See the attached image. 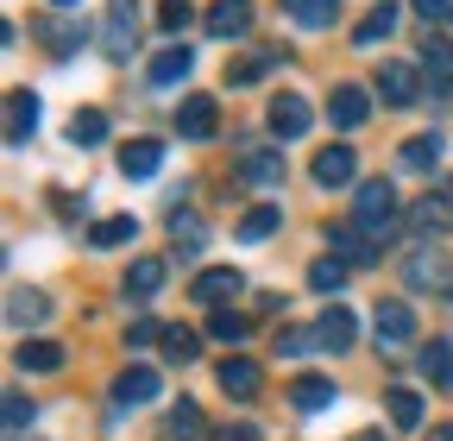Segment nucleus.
Instances as JSON below:
<instances>
[{
	"label": "nucleus",
	"instance_id": "1",
	"mask_svg": "<svg viewBox=\"0 0 453 441\" xmlns=\"http://www.w3.org/2000/svg\"><path fill=\"white\" fill-rule=\"evenodd\" d=\"M396 190L384 183V177H365L359 190H353V228L359 234H372V240H390L396 234Z\"/></svg>",
	"mask_w": 453,
	"mask_h": 441
},
{
	"label": "nucleus",
	"instance_id": "2",
	"mask_svg": "<svg viewBox=\"0 0 453 441\" xmlns=\"http://www.w3.org/2000/svg\"><path fill=\"white\" fill-rule=\"evenodd\" d=\"M133 50H139V0H107L101 58H107V64H133Z\"/></svg>",
	"mask_w": 453,
	"mask_h": 441
},
{
	"label": "nucleus",
	"instance_id": "3",
	"mask_svg": "<svg viewBox=\"0 0 453 441\" xmlns=\"http://www.w3.org/2000/svg\"><path fill=\"white\" fill-rule=\"evenodd\" d=\"M403 284L410 290H434V297H453V259L434 252V246H416L403 259Z\"/></svg>",
	"mask_w": 453,
	"mask_h": 441
},
{
	"label": "nucleus",
	"instance_id": "4",
	"mask_svg": "<svg viewBox=\"0 0 453 441\" xmlns=\"http://www.w3.org/2000/svg\"><path fill=\"white\" fill-rule=\"evenodd\" d=\"M309 171H315L321 190H359V158H353V145H321Z\"/></svg>",
	"mask_w": 453,
	"mask_h": 441
},
{
	"label": "nucleus",
	"instance_id": "5",
	"mask_svg": "<svg viewBox=\"0 0 453 441\" xmlns=\"http://www.w3.org/2000/svg\"><path fill=\"white\" fill-rule=\"evenodd\" d=\"M265 127H271L277 139H303V133L315 127V107H309L303 95H271V107H265Z\"/></svg>",
	"mask_w": 453,
	"mask_h": 441
},
{
	"label": "nucleus",
	"instance_id": "6",
	"mask_svg": "<svg viewBox=\"0 0 453 441\" xmlns=\"http://www.w3.org/2000/svg\"><path fill=\"white\" fill-rule=\"evenodd\" d=\"M214 378H220V391L234 398V404H252V398H258V384H265V372H258L246 353H226V360L214 366Z\"/></svg>",
	"mask_w": 453,
	"mask_h": 441
},
{
	"label": "nucleus",
	"instance_id": "7",
	"mask_svg": "<svg viewBox=\"0 0 453 441\" xmlns=\"http://www.w3.org/2000/svg\"><path fill=\"white\" fill-rule=\"evenodd\" d=\"M327 120H334L340 133H359V127L372 120V95H365L359 82H340L334 101H327Z\"/></svg>",
	"mask_w": 453,
	"mask_h": 441
},
{
	"label": "nucleus",
	"instance_id": "8",
	"mask_svg": "<svg viewBox=\"0 0 453 441\" xmlns=\"http://www.w3.org/2000/svg\"><path fill=\"white\" fill-rule=\"evenodd\" d=\"M315 341H321V353H347V347L359 341V315H353L347 303L321 309V321H315Z\"/></svg>",
	"mask_w": 453,
	"mask_h": 441
},
{
	"label": "nucleus",
	"instance_id": "9",
	"mask_svg": "<svg viewBox=\"0 0 453 441\" xmlns=\"http://www.w3.org/2000/svg\"><path fill=\"white\" fill-rule=\"evenodd\" d=\"M372 335H378V353L416 341V315H410V303H378V309H372Z\"/></svg>",
	"mask_w": 453,
	"mask_h": 441
},
{
	"label": "nucleus",
	"instance_id": "10",
	"mask_svg": "<svg viewBox=\"0 0 453 441\" xmlns=\"http://www.w3.org/2000/svg\"><path fill=\"white\" fill-rule=\"evenodd\" d=\"M378 95H384L390 107L422 101V70H416V64H378Z\"/></svg>",
	"mask_w": 453,
	"mask_h": 441
},
{
	"label": "nucleus",
	"instance_id": "11",
	"mask_svg": "<svg viewBox=\"0 0 453 441\" xmlns=\"http://www.w3.org/2000/svg\"><path fill=\"white\" fill-rule=\"evenodd\" d=\"M327 246H334V259L347 265V271H359V265H378V240H372V234H359L353 220H347V228H334V234H327Z\"/></svg>",
	"mask_w": 453,
	"mask_h": 441
},
{
	"label": "nucleus",
	"instance_id": "12",
	"mask_svg": "<svg viewBox=\"0 0 453 441\" xmlns=\"http://www.w3.org/2000/svg\"><path fill=\"white\" fill-rule=\"evenodd\" d=\"M240 284H246V278H240L234 265H208V271H196L189 297H196V303H234V297H240Z\"/></svg>",
	"mask_w": 453,
	"mask_h": 441
},
{
	"label": "nucleus",
	"instance_id": "13",
	"mask_svg": "<svg viewBox=\"0 0 453 441\" xmlns=\"http://www.w3.org/2000/svg\"><path fill=\"white\" fill-rule=\"evenodd\" d=\"M38 38L50 44V58H76V50H82V19L76 13H50V19H38Z\"/></svg>",
	"mask_w": 453,
	"mask_h": 441
},
{
	"label": "nucleus",
	"instance_id": "14",
	"mask_svg": "<svg viewBox=\"0 0 453 441\" xmlns=\"http://www.w3.org/2000/svg\"><path fill=\"white\" fill-rule=\"evenodd\" d=\"M403 220H410V234L434 240V234H447V228H453V202H447V196H422V202H416Z\"/></svg>",
	"mask_w": 453,
	"mask_h": 441
},
{
	"label": "nucleus",
	"instance_id": "15",
	"mask_svg": "<svg viewBox=\"0 0 453 441\" xmlns=\"http://www.w3.org/2000/svg\"><path fill=\"white\" fill-rule=\"evenodd\" d=\"M157 164H164V145H157V139H127V145H120V171H127L133 183H151Z\"/></svg>",
	"mask_w": 453,
	"mask_h": 441
},
{
	"label": "nucleus",
	"instance_id": "16",
	"mask_svg": "<svg viewBox=\"0 0 453 441\" xmlns=\"http://www.w3.org/2000/svg\"><path fill=\"white\" fill-rule=\"evenodd\" d=\"M208 32L214 38H246L252 32V0H214V7H208Z\"/></svg>",
	"mask_w": 453,
	"mask_h": 441
},
{
	"label": "nucleus",
	"instance_id": "17",
	"mask_svg": "<svg viewBox=\"0 0 453 441\" xmlns=\"http://www.w3.org/2000/svg\"><path fill=\"white\" fill-rule=\"evenodd\" d=\"M7 321H13V328H44V321H50V297H44V290H26V284L7 290Z\"/></svg>",
	"mask_w": 453,
	"mask_h": 441
},
{
	"label": "nucleus",
	"instance_id": "18",
	"mask_svg": "<svg viewBox=\"0 0 453 441\" xmlns=\"http://www.w3.org/2000/svg\"><path fill=\"white\" fill-rule=\"evenodd\" d=\"M189 70H196V50H189V44H170V50H157V58H151V82H157V89L189 82Z\"/></svg>",
	"mask_w": 453,
	"mask_h": 441
},
{
	"label": "nucleus",
	"instance_id": "19",
	"mask_svg": "<svg viewBox=\"0 0 453 441\" xmlns=\"http://www.w3.org/2000/svg\"><path fill=\"white\" fill-rule=\"evenodd\" d=\"M32 133H38V95H32V89H13V95H7V139L26 145Z\"/></svg>",
	"mask_w": 453,
	"mask_h": 441
},
{
	"label": "nucleus",
	"instance_id": "20",
	"mask_svg": "<svg viewBox=\"0 0 453 441\" xmlns=\"http://www.w3.org/2000/svg\"><path fill=\"white\" fill-rule=\"evenodd\" d=\"M151 398H157V372L151 366H127L120 378H113V404H120V410L127 404H151Z\"/></svg>",
	"mask_w": 453,
	"mask_h": 441
},
{
	"label": "nucleus",
	"instance_id": "21",
	"mask_svg": "<svg viewBox=\"0 0 453 441\" xmlns=\"http://www.w3.org/2000/svg\"><path fill=\"white\" fill-rule=\"evenodd\" d=\"M170 120H177L183 139H214V101H208V95H189Z\"/></svg>",
	"mask_w": 453,
	"mask_h": 441
},
{
	"label": "nucleus",
	"instance_id": "22",
	"mask_svg": "<svg viewBox=\"0 0 453 441\" xmlns=\"http://www.w3.org/2000/svg\"><path fill=\"white\" fill-rule=\"evenodd\" d=\"M428 76H434V95H447V82H453V44L441 38V32H428L422 38V58H416Z\"/></svg>",
	"mask_w": 453,
	"mask_h": 441
},
{
	"label": "nucleus",
	"instance_id": "23",
	"mask_svg": "<svg viewBox=\"0 0 453 441\" xmlns=\"http://www.w3.org/2000/svg\"><path fill=\"white\" fill-rule=\"evenodd\" d=\"M283 13H290V26H303V32H321V26L340 19V0H283Z\"/></svg>",
	"mask_w": 453,
	"mask_h": 441
},
{
	"label": "nucleus",
	"instance_id": "24",
	"mask_svg": "<svg viewBox=\"0 0 453 441\" xmlns=\"http://www.w3.org/2000/svg\"><path fill=\"white\" fill-rule=\"evenodd\" d=\"M396 19H403V13H396L390 0H378V7H372V13L353 26V44H359V50H365V44H384V38L396 32Z\"/></svg>",
	"mask_w": 453,
	"mask_h": 441
},
{
	"label": "nucleus",
	"instance_id": "25",
	"mask_svg": "<svg viewBox=\"0 0 453 441\" xmlns=\"http://www.w3.org/2000/svg\"><path fill=\"white\" fill-rule=\"evenodd\" d=\"M396 164H403V171H434V164H441V133L403 139V145H396Z\"/></svg>",
	"mask_w": 453,
	"mask_h": 441
},
{
	"label": "nucleus",
	"instance_id": "26",
	"mask_svg": "<svg viewBox=\"0 0 453 441\" xmlns=\"http://www.w3.org/2000/svg\"><path fill=\"white\" fill-rule=\"evenodd\" d=\"M277 228H283V208H277V202H258V208H246V214H240V240H246V246L271 240Z\"/></svg>",
	"mask_w": 453,
	"mask_h": 441
},
{
	"label": "nucleus",
	"instance_id": "27",
	"mask_svg": "<svg viewBox=\"0 0 453 441\" xmlns=\"http://www.w3.org/2000/svg\"><path fill=\"white\" fill-rule=\"evenodd\" d=\"M240 177H246L252 190H277V183H283V158H277V151H246Z\"/></svg>",
	"mask_w": 453,
	"mask_h": 441
},
{
	"label": "nucleus",
	"instance_id": "28",
	"mask_svg": "<svg viewBox=\"0 0 453 441\" xmlns=\"http://www.w3.org/2000/svg\"><path fill=\"white\" fill-rule=\"evenodd\" d=\"M290 404H296V410H334V378H321V372L296 378V384H290Z\"/></svg>",
	"mask_w": 453,
	"mask_h": 441
},
{
	"label": "nucleus",
	"instance_id": "29",
	"mask_svg": "<svg viewBox=\"0 0 453 441\" xmlns=\"http://www.w3.org/2000/svg\"><path fill=\"white\" fill-rule=\"evenodd\" d=\"M164 435H170V441H202V404L177 398V404H170V416H164Z\"/></svg>",
	"mask_w": 453,
	"mask_h": 441
},
{
	"label": "nucleus",
	"instance_id": "30",
	"mask_svg": "<svg viewBox=\"0 0 453 441\" xmlns=\"http://www.w3.org/2000/svg\"><path fill=\"white\" fill-rule=\"evenodd\" d=\"M164 290V259H133L127 265V297H157Z\"/></svg>",
	"mask_w": 453,
	"mask_h": 441
},
{
	"label": "nucleus",
	"instance_id": "31",
	"mask_svg": "<svg viewBox=\"0 0 453 441\" xmlns=\"http://www.w3.org/2000/svg\"><path fill=\"white\" fill-rule=\"evenodd\" d=\"M13 366L19 372H57V366H64V347H57V341H26L13 353Z\"/></svg>",
	"mask_w": 453,
	"mask_h": 441
},
{
	"label": "nucleus",
	"instance_id": "32",
	"mask_svg": "<svg viewBox=\"0 0 453 441\" xmlns=\"http://www.w3.org/2000/svg\"><path fill=\"white\" fill-rule=\"evenodd\" d=\"M384 410H390L396 429H422V398L403 391V384H390V391H384Z\"/></svg>",
	"mask_w": 453,
	"mask_h": 441
},
{
	"label": "nucleus",
	"instance_id": "33",
	"mask_svg": "<svg viewBox=\"0 0 453 441\" xmlns=\"http://www.w3.org/2000/svg\"><path fill=\"white\" fill-rule=\"evenodd\" d=\"M422 378L441 384V391H453V347H447V341H428V347H422Z\"/></svg>",
	"mask_w": 453,
	"mask_h": 441
},
{
	"label": "nucleus",
	"instance_id": "34",
	"mask_svg": "<svg viewBox=\"0 0 453 441\" xmlns=\"http://www.w3.org/2000/svg\"><path fill=\"white\" fill-rule=\"evenodd\" d=\"M133 234H139L133 214H107V220H95V228H88V246H127Z\"/></svg>",
	"mask_w": 453,
	"mask_h": 441
},
{
	"label": "nucleus",
	"instance_id": "35",
	"mask_svg": "<svg viewBox=\"0 0 453 441\" xmlns=\"http://www.w3.org/2000/svg\"><path fill=\"white\" fill-rule=\"evenodd\" d=\"M246 335H252V315H234V309L208 315V341H226V347H240Z\"/></svg>",
	"mask_w": 453,
	"mask_h": 441
},
{
	"label": "nucleus",
	"instance_id": "36",
	"mask_svg": "<svg viewBox=\"0 0 453 441\" xmlns=\"http://www.w3.org/2000/svg\"><path fill=\"white\" fill-rule=\"evenodd\" d=\"M101 139H107V114H101V107H82V114L70 120V145L88 151V145H101Z\"/></svg>",
	"mask_w": 453,
	"mask_h": 441
},
{
	"label": "nucleus",
	"instance_id": "37",
	"mask_svg": "<svg viewBox=\"0 0 453 441\" xmlns=\"http://www.w3.org/2000/svg\"><path fill=\"white\" fill-rule=\"evenodd\" d=\"M340 284H347V265H340L334 252L309 265V290H321V297H340Z\"/></svg>",
	"mask_w": 453,
	"mask_h": 441
},
{
	"label": "nucleus",
	"instance_id": "38",
	"mask_svg": "<svg viewBox=\"0 0 453 441\" xmlns=\"http://www.w3.org/2000/svg\"><path fill=\"white\" fill-rule=\"evenodd\" d=\"M170 240H177V246H189V252H202L208 228H202V220H196L189 208H177V214H170Z\"/></svg>",
	"mask_w": 453,
	"mask_h": 441
},
{
	"label": "nucleus",
	"instance_id": "39",
	"mask_svg": "<svg viewBox=\"0 0 453 441\" xmlns=\"http://www.w3.org/2000/svg\"><path fill=\"white\" fill-rule=\"evenodd\" d=\"M157 347H164L170 360H177V366H189V360L202 353V341L189 335V328H164V341H157Z\"/></svg>",
	"mask_w": 453,
	"mask_h": 441
},
{
	"label": "nucleus",
	"instance_id": "40",
	"mask_svg": "<svg viewBox=\"0 0 453 441\" xmlns=\"http://www.w3.org/2000/svg\"><path fill=\"white\" fill-rule=\"evenodd\" d=\"M271 64H277V50H258V58H246V64H226V82H234V89H246V82H258Z\"/></svg>",
	"mask_w": 453,
	"mask_h": 441
},
{
	"label": "nucleus",
	"instance_id": "41",
	"mask_svg": "<svg viewBox=\"0 0 453 441\" xmlns=\"http://www.w3.org/2000/svg\"><path fill=\"white\" fill-rule=\"evenodd\" d=\"M321 341H315V328H283L277 335V353H290V360H303V353H315Z\"/></svg>",
	"mask_w": 453,
	"mask_h": 441
},
{
	"label": "nucleus",
	"instance_id": "42",
	"mask_svg": "<svg viewBox=\"0 0 453 441\" xmlns=\"http://www.w3.org/2000/svg\"><path fill=\"white\" fill-rule=\"evenodd\" d=\"M151 341H164V321H151V315L127 321V347H151Z\"/></svg>",
	"mask_w": 453,
	"mask_h": 441
},
{
	"label": "nucleus",
	"instance_id": "43",
	"mask_svg": "<svg viewBox=\"0 0 453 441\" xmlns=\"http://www.w3.org/2000/svg\"><path fill=\"white\" fill-rule=\"evenodd\" d=\"M189 13H196L189 0H164V13H157V26H164V32H183V26H189Z\"/></svg>",
	"mask_w": 453,
	"mask_h": 441
},
{
	"label": "nucleus",
	"instance_id": "44",
	"mask_svg": "<svg viewBox=\"0 0 453 441\" xmlns=\"http://www.w3.org/2000/svg\"><path fill=\"white\" fill-rule=\"evenodd\" d=\"M32 416H38V410H32V404H26V398H19V391H13V398H7V416H0V422H7V429H13V435H19V429H26V422H32Z\"/></svg>",
	"mask_w": 453,
	"mask_h": 441
},
{
	"label": "nucleus",
	"instance_id": "45",
	"mask_svg": "<svg viewBox=\"0 0 453 441\" xmlns=\"http://www.w3.org/2000/svg\"><path fill=\"white\" fill-rule=\"evenodd\" d=\"M214 441H265V435H258V429H252V422H234V429H220V435H214Z\"/></svg>",
	"mask_w": 453,
	"mask_h": 441
},
{
	"label": "nucleus",
	"instance_id": "46",
	"mask_svg": "<svg viewBox=\"0 0 453 441\" xmlns=\"http://www.w3.org/2000/svg\"><path fill=\"white\" fill-rule=\"evenodd\" d=\"M416 13H428V19H434V13H447V0H416Z\"/></svg>",
	"mask_w": 453,
	"mask_h": 441
},
{
	"label": "nucleus",
	"instance_id": "47",
	"mask_svg": "<svg viewBox=\"0 0 453 441\" xmlns=\"http://www.w3.org/2000/svg\"><path fill=\"white\" fill-rule=\"evenodd\" d=\"M353 441H390V435H384V429H359Z\"/></svg>",
	"mask_w": 453,
	"mask_h": 441
},
{
	"label": "nucleus",
	"instance_id": "48",
	"mask_svg": "<svg viewBox=\"0 0 453 441\" xmlns=\"http://www.w3.org/2000/svg\"><path fill=\"white\" fill-rule=\"evenodd\" d=\"M428 441H453V429H447V422H441V429H434V435H428Z\"/></svg>",
	"mask_w": 453,
	"mask_h": 441
},
{
	"label": "nucleus",
	"instance_id": "49",
	"mask_svg": "<svg viewBox=\"0 0 453 441\" xmlns=\"http://www.w3.org/2000/svg\"><path fill=\"white\" fill-rule=\"evenodd\" d=\"M50 7H76V0H50Z\"/></svg>",
	"mask_w": 453,
	"mask_h": 441
}]
</instances>
